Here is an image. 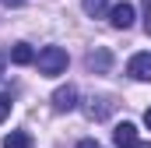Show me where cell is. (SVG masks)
<instances>
[{"instance_id": "obj_1", "label": "cell", "mask_w": 151, "mask_h": 148, "mask_svg": "<svg viewBox=\"0 0 151 148\" xmlns=\"http://www.w3.org/2000/svg\"><path fill=\"white\" fill-rule=\"evenodd\" d=\"M39 64V74H46V78H56V74L67 71V49L63 46H42L35 57Z\"/></svg>"}, {"instance_id": "obj_2", "label": "cell", "mask_w": 151, "mask_h": 148, "mask_svg": "<svg viewBox=\"0 0 151 148\" xmlns=\"http://www.w3.org/2000/svg\"><path fill=\"white\" fill-rule=\"evenodd\" d=\"M127 74L134 81H151V53H134L127 64Z\"/></svg>"}, {"instance_id": "obj_3", "label": "cell", "mask_w": 151, "mask_h": 148, "mask_svg": "<svg viewBox=\"0 0 151 148\" xmlns=\"http://www.w3.org/2000/svg\"><path fill=\"white\" fill-rule=\"evenodd\" d=\"M84 64H88L91 74H106L109 67H113V53H109L106 46H99V49H91V53L84 57Z\"/></svg>"}, {"instance_id": "obj_4", "label": "cell", "mask_w": 151, "mask_h": 148, "mask_svg": "<svg viewBox=\"0 0 151 148\" xmlns=\"http://www.w3.org/2000/svg\"><path fill=\"white\" fill-rule=\"evenodd\" d=\"M109 25L113 28H130L134 25V4H127V0L123 4H113L109 7Z\"/></svg>"}, {"instance_id": "obj_5", "label": "cell", "mask_w": 151, "mask_h": 148, "mask_svg": "<svg viewBox=\"0 0 151 148\" xmlns=\"http://www.w3.org/2000/svg\"><path fill=\"white\" fill-rule=\"evenodd\" d=\"M74 106H77V88L74 85H63V88L53 92V110L56 113H70Z\"/></svg>"}, {"instance_id": "obj_6", "label": "cell", "mask_w": 151, "mask_h": 148, "mask_svg": "<svg viewBox=\"0 0 151 148\" xmlns=\"http://www.w3.org/2000/svg\"><path fill=\"white\" fill-rule=\"evenodd\" d=\"M113 141H116V148H137L141 145V141H137V127L123 120V123L113 131Z\"/></svg>"}, {"instance_id": "obj_7", "label": "cell", "mask_w": 151, "mask_h": 148, "mask_svg": "<svg viewBox=\"0 0 151 148\" xmlns=\"http://www.w3.org/2000/svg\"><path fill=\"white\" fill-rule=\"evenodd\" d=\"M11 64H18V67L35 64V49H32L28 42H14V46H11Z\"/></svg>"}, {"instance_id": "obj_8", "label": "cell", "mask_w": 151, "mask_h": 148, "mask_svg": "<svg viewBox=\"0 0 151 148\" xmlns=\"http://www.w3.org/2000/svg\"><path fill=\"white\" fill-rule=\"evenodd\" d=\"M4 148H32V134L28 131H11L4 138Z\"/></svg>"}, {"instance_id": "obj_9", "label": "cell", "mask_w": 151, "mask_h": 148, "mask_svg": "<svg viewBox=\"0 0 151 148\" xmlns=\"http://www.w3.org/2000/svg\"><path fill=\"white\" fill-rule=\"evenodd\" d=\"M109 113H113V102L109 99H91V106H88V116L91 120H106Z\"/></svg>"}, {"instance_id": "obj_10", "label": "cell", "mask_w": 151, "mask_h": 148, "mask_svg": "<svg viewBox=\"0 0 151 148\" xmlns=\"http://www.w3.org/2000/svg\"><path fill=\"white\" fill-rule=\"evenodd\" d=\"M81 7H84L88 18H102V14L109 11V0H81Z\"/></svg>"}, {"instance_id": "obj_11", "label": "cell", "mask_w": 151, "mask_h": 148, "mask_svg": "<svg viewBox=\"0 0 151 148\" xmlns=\"http://www.w3.org/2000/svg\"><path fill=\"white\" fill-rule=\"evenodd\" d=\"M11 116V95H0V123Z\"/></svg>"}, {"instance_id": "obj_12", "label": "cell", "mask_w": 151, "mask_h": 148, "mask_svg": "<svg viewBox=\"0 0 151 148\" xmlns=\"http://www.w3.org/2000/svg\"><path fill=\"white\" fill-rule=\"evenodd\" d=\"M144 127H148V131H151V106H148V110H144Z\"/></svg>"}, {"instance_id": "obj_13", "label": "cell", "mask_w": 151, "mask_h": 148, "mask_svg": "<svg viewBox=\"0 0 151 148\" xmlns=\"http://www.w3.org/2000/svg\"><path fill=\"white\" fill-rule=\"evenodd\" d=\"M77 148H99V145H95V141H81Z\"/></svg>"}, {"instance_id": "obj_14", "label": "cell", "mask_w": 151, "mask_h": 148, "mask_svg": "<svg viewBox=\"0 0 151 148\" xmlns=\"http://www.w3.org/2000/svg\"><path fill=\"white\" fill-rule=\"evenodd\" d=\"M0 74H4V57H0Z\"/></svg>"}, {"instance_id": "obj_15", "label": "cell", "mask_w": 151, "mask_h": 148, "mask_svg": "<svg viewBox=\"0 0 151 148\" xmlns=\"http://www.w3.org/2000/svg\"><path fill=\"white\" fill-rule=\"evenodd\" d=\"M7 4H21V0H7Z\"/></svg>"}]
</instances>
